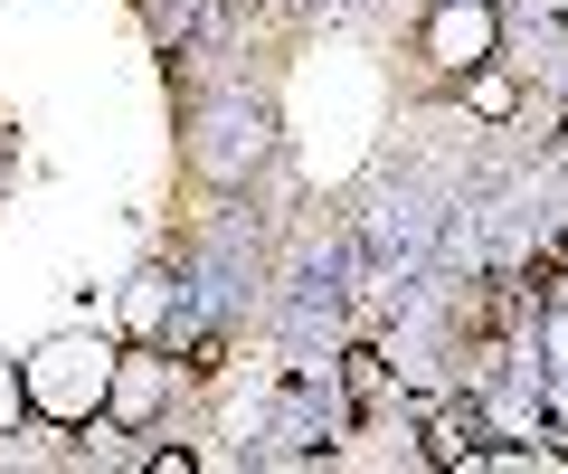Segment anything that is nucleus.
Here are the masks:
<instances>
[{"mask_svg":"<svg viewBox=\"0 0 568 474\" xmlns=\"http://www.w3.org/2000/svg\"><path fill=\"white\" fill-rule=\"evenodd\" d=\"M342 390L351 399H379V351H351V361H342Z\"/></svg>","mask_w":568,"mask_h":474,"instance_id":"0eeeda50","label":"nucleus"},{"mask_svg":"<svg viewBox=\"0 0 568 474\" xmlns=\"http://www.w3.org/2000/svg\"><path fill=\"white\" fill-rule=\"evenodd\" d=\"M162 390H171L162 351H123L114 371H104V417H114V427H142V417L162 409Z\"/></svg>","mask_w":568,"mask_h":474,"instance_id":"7ed1b4c3","label":"nucleus"},{"mask_svg":"<svg viewBox=\"0 0 568 474\" xmlns=\"http://www.w3.org/2000/svg\"><path fill=\"white\" fill-rule=\"evenodd\" d=\"M20 409H29V380H20V361H0V436L20 427Z\"/></svg>","mask_w":568,"mask_h":474,"instance_id":"423d86ee","label":"nucleus"},{"mask_svg":"<svg viewBox=\"0 0 568 474\" xmlns=\"http://www.w3.org/2000/svg\"><path fill=\"white\" fill-rule=\"evenodd\" d=\"M549 266H559V285H568V238H559V248H549Z\"/></svg>","mask_w":568,"mask_h":474,"instance_id":"6e6552de","label":"nucleus"},{"mask_svg":"<svg viewBox=\"0 0 568 474\" xmlns=\"http://www.w3.org/2000/svg\"><path fill=\"white\" fill-rule=\"evenodd\" d=\"M484 436H493V417H484V399H446V409H436V417H426V465H484Z\"/></svg>","mask_w":568,"mask_h":474,"instance_id":"20e7f679","label":"nucleus"},{"mask_svg":"<svg viewBox=\"0 0 568 474\" xmlns=\"http://www.w3.org/2000/svg\"><path fill=\"white\" fill-rule=\"evenodd\" d=\"M493 39H503V10H493V0H436V20H426V58L446 67V77L484 67Z\"/></svg>","mask_w":568,"mask_h":474,"instance_id":"f03ea898","label":"nucleus"},{"mask_svg":"<svg viewBox=\"0 0 568 474\" xmlns=\"http://www.w3.org/2000/svg\"><path fill=\"white\" fill-rule=\"evenodd\" d=\"M465 104L484 114V124H511V114H521V77H503V67H465Z\"/></svg>","mask_w":568,"mask_h":474,"instance_id":"39448f33","label":"nucleus"},{"mask_svg":"<svg viewBox=\"0 0 568 474\" xmlns=\"http://www.w3.org/2000/svg\"><path fill=\"white\" fill-rule=\"evenodd\" d=\"M104 371H114V351H104V342H48L20 380H29V409H48V417L77 427V417L104 409Z\"/></svg>","mask_w":568,"mask_h":474,"instance_id":"f257e3e1","label":"nucleus"}]
</instances>
